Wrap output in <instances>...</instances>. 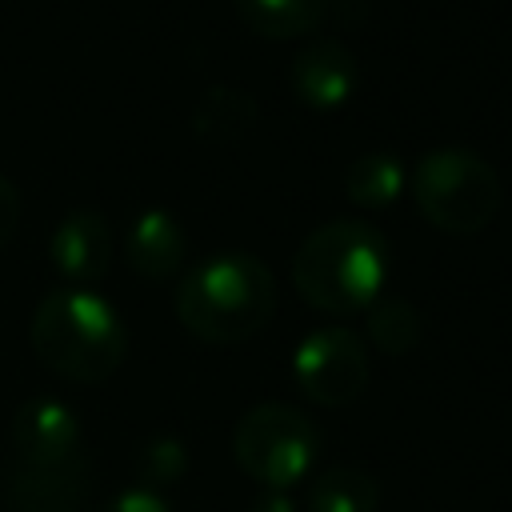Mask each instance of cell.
Masks as SVG:
<instances>
[{"label":"cell","instance_id":"obj_1","mask_svg":"<svg viewBox=\"0 0 512 512\" xmlns=\"http://www.w3.org/2000/svg\"><path fill=\"white\" fill-rule=\"evenodd\" d=\"M28 340L40 364L72 384H104L128 356L120 312L92 288L48 292L32 312Z\"/></svg>","mask_w":512,"mask_h":512},{"label":"cell","instance_id":"obj_2","mask_svg":"<svg viewBox=\"0 0 512 512\" xmlns=\"http://www.w3.org/2000/svg\"><path fill=\"white\" fill-rule=\"evenodd\" d=\"M388 240L368 220H332L304 236L292 256V284L316 308L332 316L364 312L388 276Z\"/></svg>","mask_w":512,"mask_h":512},{"label":"cell","instance_id":"obj_3","mask_svg":"<svg viewBox=\"0 0 512 512\" xmlns=\"http://www.w3.org/2000/svg\"><path fill=\"white\" fill-rule=\"evenodd\" d=\"M276 312V280L252 252H220L188 268L176 284L180 324L208 344L256 336Z\"/></svg>","mask_w":512,"mask_h":512},{"label":"cell","instance_id":"obj_4","mask_svg":"<svg viewBox=\"0 0 512 512\" xmlns=\"http://www.w3.org/2000/svg\"><path fill=\"white\" fill-rule=\"evenodd\" d=\"M412 200L420 216L448 236H476L500 212V176L468 148H436L412 172Z\"/></svg>","mask_w":512,"mask_h":512},{"label":"cell","instance_id":"obj_5","mask_svg":"<svg viewBox=\"0 0 512 512\" xmlns=\"http://www.w3.org/2000/svg\"><path fill=\"white\" fill-rule=\"evenodd\" d=\"M232 456L240 472L252 476L260 488L288 492L312 472L320 456V432L292 404H256L240 416L232 432Z\"/></svg>","mask_w":512,"mask_h":512},{"label":"cell","instance_id":"obj_6","mask_svg":"<svg viewBox=\"0 0 512 512\" xmlns=\"http://www.w3.org/2000/svg\"><path fill=\"white\" fill-rule=\"evenodd\" d=\"M292 372L312 404H352L368 384V344L352 328H316L300 340Z\"/></svg>","mask_w":512,"mask_h":512},{"label":"cell","instance_id":"obj_7","mask_svg":"<svg viewBox=\"0 0 512 512\" xmlns=\"http://www.w3.org/2000/svg\"><path fill=\"white\" fill-rule=\"evenodd\" d=\"M12 444L20 464H72L80 460V416L56 396H32L12 416Z\"/></svg>","mask_w":512,"mask_h":512},{"label":"cell","instance_id":"obj_8","mask_svg":"<svg viewBox=\"0 0 512 512\" xmlns=\"http://www.w3.org/2000/svg\"><path fill=\"white\" fill-rule=\"evenodd\" d=\"M48 264L68 288H88L112 268V228L96 208L68 212L52 240H48Z\"/></svg>","mask_w":512,"mask_h":512},{"label":"cell","instance_id":"obj_9","mask_svg":"<svg viewBox=\"0 0 512 512\" xmlns=\"http://www.w3.org/2000/svg\"><path fill=\"white\" fill-rule=\"evenodd\" d=\"M360 64L340 40H312L292 56V92L312 112H336L356 92Z\"/></svg>","mask_w":512,"mask_h":512},{"label":"cell","instance_id":"obj_10","mask_svg":"<svg viewBox=\"0 0 512 512\" xmlns=\"http://www.w3.org/2000/svg\"><path fill=\"white\" fill-rule=\"evenodd\" d=\"M124 260L144 280H168L184 264V228L172 212L148 208L128 224L124 236Z\"/></svg>","mask_w":512,"mask_h":512},{"label":"cell","instance_id":"obj_11","mask_svg":"<svg viewBox=\"0 0 512 512\" xmlns=\"http://www.w3.org/2000/svg\"><path fill=\"white\" fill-rule=\"evenodd\" d=\"M84 464H56V468H36L20 464L8 480V504L16 512H76L84 496Z\"/></svg>","mask_w":512,"mask_h":512},{"label":"cell","instance_id":"obj_12","mask_svg":"<svg viewBox=\"0 0 512 512\" xmlns=\"http://www.w3.org/2000/svg\"><path fill=\"white\" fill-rule=\"evenodd\" d=\"M256 112L260 108H256L252 92H244L236 84H212L192 108V132L208 144H236L256 124Z\"/></svg>","mask_w":512,"mask_h":512},{"label":"cell","instance_id":"obj_13","mask_svg":"<svg viewBox=\"0 0 512 512\" xmlns=\"http://www.w3.org/2000/svg\"><path fill=\"white\" fill-rule=\"evenodd\" d=\"M244 28L264 40H300L328 16V0H236Z\"/></svg>","mask_w":512,"mask_h":512},{"label":"cell","instance_id":"obj_14","mask_svg":"<svg viewBox=\"0 0 512 512\" xmlns=\"http://www.w3.org/2000/svg\"><path fill=\"white\" fill-rule=\"evenodd\" d=\"M380 484L356 464H332L308 484V512H376Z\"/></svg>","mask_w":512,"mask_h":512},{"label":"cell","instance_id":"obj_15","mask_svg":"<svg viewBox=\"0 0 512 512\" xmlns=\"http://www.w3.org/2000/svg\"><path fill=\"white\" fill-rule=\"evenodd\" d=\"M404 184H408V172L388 152H364L344 168V196L356 208H372V212L392 208Z\"/></svg>","mask_w":512,"mask_h":512},{"label":"cell","instance_id":"obj_16","mask_svg":"<svg viewBox=\"0 0 512 512\" xmlns=\"http://www.w3.org/2000/svg\"><path fill=\"white\" fill-rule=\"evenodd\" d=\"M364 312H368V344H376L384 356H400L420 344V312L412 300L376 296Z\"/></svg>","mask_w":512,"mask_h":512},{"label":"cell","instance_id":"obj_17","mask_svg":"<svg viewBox=\"0 0 512 512\" xmlns=\"http://www.w3.org/2000/svg\"><path fill=\"white\" fill-rule=\"evenodd\" d=\"M188 468V448L176 440V436H152L140 452V480L144 488H164L172 480H180Z\"/></svg>","mask_w":512,"mask_h":512},{"label":"cell","instance_id":"obj_18","mask_svg":"<svg viewBox=\"0 0 512 512\" xmlns=\"http://www.w3.org/2000/svg\"><path fill=\"white\" fill-rule=\"evenodd\" d=\"M104 512H176V508L168 504V496H164V492L136 484V488H124L112 504H104Z\"/></svg>","mask_w":512,"mask_h":512},{"label":"cell","instance_id":"obj_19","mask_svg":"<svg viewBox=\"0 0 512 512\" xmlns=\"http://www.w3.org/2000/svg\"><path fill=\"white\" fill-rule=\"evenodd\" d=\"M16 224H20V192L8 176H0V244L12 240Z\"/></svg>","mask_w":512,"mask_h":512},{"label":"cell","instance_id":"obj_20","mask_svg":"<svg viewBox=\"0 0 512 512\" xmlns=\"http://www.w3.org/2000/svg\"><path fill=\"white\" fill-rule=\"evenodd\" d=\"M248 512H300V504H296L292 492H284V488H264V492L248 504Z\"/></svg>","mask_w":512,"mask_h":512}]
</instances>
